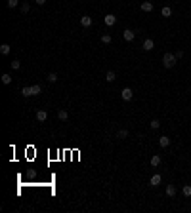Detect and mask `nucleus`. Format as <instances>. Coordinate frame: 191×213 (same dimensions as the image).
<instances>
[{
	"instance_id": "f257e3e1",
	"label": "nucleus",
	"mask_w": 191,
	"mask_h": 213,
	"mask_svg": "<svg viewBox=\"0 0 191 213\" xmlns=\"http://www.w3.org/2000/svg\"><path fill=\"white\" fill-rule=\"evenodd\" d=\"M176 61H178V59H176V55H174V53H164V55H162V65H164L166 69L174 67V65H176Z\"/></svg>"
},
{
	"instance_id": "f03ea898",
	"label": "nucleus",
	"mask_w": 191,
	"mask_h": 213,
	"mask_svg": "<svg viewBox=\"0 0 191 213\" xmlns=\"http://www.w3.org/2000/svg\"><path fill=\"white\" fill-rule=\"evenodd\" d=\"M121 95H122V99H124V101H130L134 97V91H132V88H124L121 91Z\"/></svg>"
},
{
	"instance_id": "7ed1b4c3",
	"label": "nucleus",
	"mask_w": 191,
	"mask_h": 213,
	"mask_svg": "<svg viewBox=\"0 0 191 213\" xmlns=\"http://www.w3.org/2000/svg\"><path fill=\"white\" fill-rule=\"evenodd\" d=\"M80 25H82L84 29L92 27V17H90V15H82V17H80Z\"/></svg>"
},
{
	"instance_id": "20e7f679",
	"label": "nucleus",
	"mask_w": 191,
	"mask_h": 213,
	"mask_svg": "<svg viewBox=\"0 0 191 213\" xmlns=\"http://www.w3.org/2000/svg\"><path fill=\"white\" fill-rule=\"evenodd\" d=\"M160 181H162V177H160L159 173H155V175L151 177V181H149V185H151V187H159V185H160Z\"/></svg>"
},
{
	"instance_id": "39448f33",
	"label": "nucleus",
	"mask_w": 191,
	"mask_h": 213,
	"mask_svg": "<svg viewBox=\"0 0 191 213\" xmlns=\"http://www.w3.org/2000/svg\"><path fill=\"white\" fill-rule=\"evenodd\" d=\"M103 21H105V25H107V27H113L115 21H117V17H115L113 13H109V15H105V17H103Z\"/></svg>"
},
{
	"instance_id": "423d86ee",
	"label": "nucleus",
	"mask_w": 191,
	"mask_h": 213,
	"mask_svg": "<svg viewBox=\"0 0 191 213\" xmlns=\"http://www.w3.org/2000/svg\"><path fill=\"white\" fill-rule=\"evenodd\" d=\"M141 48H143L145 51H151L153 48H155V44H153V40H151V38H147L145 42H143V46H141Z\"/></svg>"
},
{
	"instance_id": "0eeeda50",
	"label": "nucleus",
	"mask_w": 191,
	"mask_h": 213,
	"mask_svg": "<svg viewBox=\"0 0 191 213\" xmlns=\"http://www.w3.org/2000/svg\"><path fill=\"white\" fill-rule=\"evenodd\" d=\"M122 36H124V40H126V42H132V40H134V36H136V34H134V31H130V29H126V31H124V34H122Z\"/></svg>"
},
{
	"instance_id": "6e6552de",
	"label": "nucleus",
	"mask_w": 191,
	"mask_h": 213,
	"mask_svg": "<svg viewBox=\"0 0 191 213\" xmlns=\"http://www.w3.org/2000/svg\"><path fill=\"white\" fill-rule=\"evenodd\" d=\"M46 118H48V112H46V110H36V120L38 122H46Z\"/></svg>"
},
{
	"instance_id": "1a4fd4ad",
	"label": "nucleus",
	"mask_w": 191,
	"mask_h": 213,
	"mask_svg": "<svg viewBox=\"0 0 191 213\" xmlns=\"http://www.w3.org/2000/svg\"><path fill=\"white\" fill-rule=\"evenodd\" d=\"M21 95H23V97H32V88H31V86L23 88V89H21Z\"/></svg>"
},
{
	"instance_id": "9d476101",
	"label": "nucleus",
	"mask_w": 191,
	"mask_h": 213,
	"mask_svg": "<svg viewBox=\"0 0 191 213\" xmlns=\"http://www.w3.org/2000/svg\"><path fill=\"white\" fill-rule=\"evenodd\" d=\"M166 196H176V187H174V185H168V187H166Z\"/></svg>"
},
{
	"instance_id": "9b49d317",
	"label": "nucleus",
	"mask_w": 191,
	"mask_h": 213,
	"mask_svg": "<svg viewBox=\"0 0 191 213\" xmlns=\"http://www.w3.org/2000/svg\"><path fill=\"white\" fill-rule=\"evenodd\" d=\"M159 145H160V147H168V145H170V137H166V135H162V137L159 139Z\"/></svg>"
},
{
	"instance_id": "f8f14e48",
	"label": "nucleus",
	"mask_w": 191,
	"mask_h": 213,
	"mask_svg": "<svg viewBox=\"0 0 191 213\" xmlns=\"http://www.w3.org/2000/svg\"><path fill=\"white\" fill-rule=\"evenodd\" d=\"M115 78H117V74H115V70H107V74H105V80H107V82H113Z\"/></svg>"
},
{
	"instance_id": "ddd939ff",
	"label": "nucleus",
	"mask_w": 191,
	"mask_h": 213,
	"mask_svg": "<svg viewBox=\"0 0 191 213\" xmlns=\"http://www.w3.org/2000/svg\"><path fill=\"white\" fill-rule=\"evenodd\" d=\"M141 10H143V12H151L153 4H151V2H141Z\"/></svg>"
},
{
	"instance_id": "4468645a",
	"label": "nucleus",
	"mask_w": 191,
	"mask_h": 213,
	"mask_svg": "<svg viewBox=\"0 0 191 213\" xmlns=\"http://www.w3.org/2000/svg\"><path fill=\"white\" fill-rule=\"evenodd\" d=\"M0 53H2V55H8V53H10V44H2L0 46Z\"/></svg>"
},
{
	"instance_id": "2eb2a0df",
	"label": "nucleus",
	"mask_w": 191,
	"mask_h": 213,
	"mask_svg": "<svg viewBox=\"0 0 191 213\" xmlns=\"http://www.w3.org/2000/svg\"><path fill=\"white\" fill-rule=\"evenodd\" d=\"M19 10H21V13H29V10H31V6H29V2H23V4L19 6Z\"/></svg>"
},
{
	"instance_id": "dca6fc26",
	"label": "nucleus",
	"mask_w": 191,
	"mask_h": 213,
	"mask_svg": "<svg viewBox=\"0 0 191 213\" xmlns=\"http://www.w3.org/2000/svg\"><path fill=\"white\" fill-rule=\"evenodd\" d=\"M117 137L119 139H126L128 137V130H119V131H117Z\"/></svg>"
},
{
	"instance_id": "f3484780",
	"label": "nucleus",
	"mask_w": 191,
	"mask_h": 213,
	"mask_svg": "<svg viewBox=\"0 0 191 213\" xmlns=\"http://www.w3.org/2000/svg\"><path fill=\"white\" fill-rule=\"evenodd\" d=\"M57 118L59 120H67L69 118V112H67V110H59V112H57Z\"/></svg>"
},
{
	"instance_id": "a211bd4d",
	"label": "nucleus",
	"mask_w": 191,
	"mask_h": 213,
	"mask_svg": "<svg viewBox=\"0 0 191 213\" xmlns=\"http://www.w3.org/2000/svg\"><path fill=\"white\" fill-rule=\"evenodd\" d=\"M31 88H32V95H40L42 93V88H40L38 84H34V86H31Z\"/></svg>"
},
{
	"instance_id": "6ab92c4d",
	"label": "nucleus",
	"mask_w": 191,
	"mask_h": 213,
	"mask_svg": "<svg viewBox=\"0 0 191 213\" xmlns=\"http://www.w3.org/2000/svg\"><path fill=\"white\" fill-rule=\"evenodd\" d=\"M160 13H162L164 17H170V15H172V10H170V8H168V6H164V8H162V10H160Z\"/></svg>"
},
{
	"instance_id": "aec40b11",
	"label": "nucleus",
	"mask_w": 191,
	"mask_h": 213,
	"mask_svg": "<svg viewBox=\"0 0 191 213\" xmlns=\"http://www.w3.org/2000/svg\"><path fill=\"white\" fill-rule=\"evenodd\" d=\"M151 166H153V168L160 166V156H153V158H151Z\"/></svg>"
},
{
	"instance_id": "412c9836",
	"label": "nucleus",
	"mask_w": 191,
	"mask_h": 213,
	"mask_svg": "<svg viewBox=\"0 0 191 213\" xmlns=\"http://www.w3.org/2000/svg\"><path fill=\"white\" fill-rule=\"evenodd\" d=\"M48 82H57V72H48Z\"/></svg>"
},
{
	"instance_id": "4be33fe9",
	"label": "nucleus",
	"mask_w": 191,
	"mask_h": 213,
	"mask_svg": "<svg viewBox=\"0 0 191 213\" xmlns=\"http://www.w3.org/2000/svg\"><path fill=\"white\" fill-rule=\"evenodd\" d=\"M27 177H29V179H34V177H36V169H27Z\"/></svg>"
},
{
	"instance_id": "5701e85b",
	"label": "nucleus",
	"mask_w": 191,
	"mask_h": 213,
	"mask_svg": "<svg viewBox=\"0 0 191 213\" xmlns=\"http://www.w3.org/2000/svg\"><path fill=\"white\" fill-rule=\"evenodd\" d=\"M101 42H103V44H111V34H103Z\"/></svg>"
},
{
	"instance_id": "b1692460",
	"label": "nucleus",
	"mask_w": 191,
	"mask_h": 213,
	"mask_svg": "<svg viewBox=\"0 0 191 213\" xmlns=\"http://www.w3.org/2000/svg\"><path fill=\"white\" fill-rule=\"evenodd\" d=\"M2 82H4V84H12V76L10 74H2Z\"/></svg>"
},
{
	"instance_id": "393cba45",
	"label": "nucleus",
	"mask_w": 191,
	"mask_h": 213,
	"mask_svg": "<svg viewBox=\"0 0 191 213\" xmlns=\"http://www.w3.org/2000/svg\"><path fill=\"white\" fill-rule=\"evenodd\" d=\"M159 126H160L159 120H151V130H159Z\"/></svg>"
},
{
	"instance_id": "a878e982",
	"label": "nucleus",
	"mask_w": 191,
	"mask_h": 213,
	"mask_svg": "<svg viewBox=\"0 0 191 213\" xmlns=\"http://www.w3.org/2000/svg\"><path fill=\"white\" fill-rule=\"evenodd\" d=\"M182 192H184L185 196H191V187H189V185H185V187H184V190H182Z\"/></svg>"
},
{
	"instance_id": "bb28decb",
	"label": "nucleus",
	"mask_w": 191,
	"mask_h": 213,
	"mask_svg": "<svg viewBox=\"0 0 191 213\" xmlns=\"http://www.w3.org/2000/svg\"><path fill=\"white\" fill-rule=\"evenodd\" d=\"M19 4V0H8V8H15Z\"/></svg>"
},
{
	"instance_id": "cd10ccee",
	"label": "nucleus",
	"mask_w": 191,
	"mask_h": 213,
	"mask_svg": "<svg viewBox=\"0 0 191 213\" xmlns=\"http://www.w3.org/2000/svg\"><path fill=\"white\" fill-rule=\"evenodd\" d=\"M19 67H21V63H19V61H12V69L13 70H17Z\"/></svg>"
},
{
	"instance_id": "c85d7f7f",
	"label": "nucleus",
	"mask_w": 191,
	"mask_h": 213,
	"mask_svg": "<svg viewBox=\"0 0 191 213\" xmlns=\"http://www.w3.org/2000/svg\"><path fill=\"white\" fill-rule=\"evenodd\" d=\"M174 55H176V59H178V61H180V59H182V57H184V51H176V53H174Z\"/></svg>"
},
{
	"instance_id": "c756f323",
	"label": "nucleus",
	"mask_w": 191,
	"mask_h": 213,
	"mask_svg": "<svg viewBox=\"0 0 191 213\" xmlns=\"http://www.w3.org/2000/svg\"><path fill=\"white\" fill-rule=\"evenodd\" d=\"M34 2H36L38 6H44V4H46V0H34Z\"/></svg>"
}]
</instances>
